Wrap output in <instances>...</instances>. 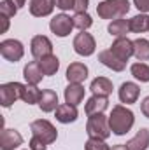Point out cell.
<instances>
[{
    "label": "cell",
    "mask_w": 149,
    "mask_h": 150,
    "mask_svg": "<svg viewBox=\"0 0 149 150\" xmlns=\"http://www.w3.org/2000/svg\"><path fill=\"white\" fill-rule=\"evenodd\" d=\"M133 122H135V117H133V112L130 108H126L123 105L112 107V112L109 115V127L114 134H117V136L126 134L132 129Z\"/></svg>",
    "instance_id": "obj_1"
},
{
    "label": "cell",
    "mask_w": 149,
    "mask_h": 150,
    "mask_svg": "<svg viewBox=\"0 0 149 150\" xmlns=\"http://www.w3.org/2000/svg\"><path fill=\"white\" fill-rule=\"evenodd\" d=\"M130 11V2L128 0H104L97 5V14L102 19H119L126 16Z\"/></svg>",
    "instance_id": "obj_2"
},
{
    "label": "cell",
    "mask_w": 149,
    "mask_h": 150,
    "mask_svg": "<svg viewBox=\"0 0 149 150\" xmlns=\"http://www.w3.org/2000/svg\"><path fill=\"white\" fill-rule=\"evenodd\" d=\"M86 133L90 138H100V140H107L111 136V127H109V119L104 113H97V115H90L88 122H86Z\"/></svg>",
    "instance_id": "obj_3"
},
{
    "label": "cell",
    "mask_w": 149,
    "mask_h": 150,
    "mask_svg": "<svg viewBox=\"0 0 149 150\" xmlns=\"http://www.w3.org/2000/svg\"><path fill=\"white\" fill-rule=\"evenodd\" d=\"M30 131H32V136H37L40 138L44 143H53V142H56V138H58V131H56V127L49 122V120H46V119H37V120H34L32 124H30Z\"/></svg>",
    "instance_id": "obj_4"
},
{
    "label": "cell",
    "mask_w": 149,
    "mask_h": 150,
    "mask_svg": "<svg viewBox=\"0 0 149 150\" xmlns=\"http://www.w3.org/2000/svg\"><path fill=\"white\" fill-rule=\"evenodd\" d=\"M25 84L21 82H7L0 86V103L4 108H9L16 100H21V93H23Z\"/></svg>",
    "instance_id": "obj_5"
},
{
    "label": "cell",
    "mask_w": 149,
    "mask_h": 150,
    "mask_svg": "<svg viewBox=\"0 0 149 150\" xmlns=\"http://www.w3.org/2000/svg\"><path fill=\"white\" fill-rule=\"evenodd\" d=\"M0 54L7 59V61H19L25 54V47L19 40L16 38H7V40H2L0 42Z\"/></svg>",
    "instance_id": "obj_6"
},
{
    "label": "cell",
    "mask_w": 149,
    "mask_h": 150,
    "mask_svg": "<svg viewBox=\"0 0 149 150\" xmlns=\"http://www.w3.org/2000/svg\"><path fill=\"white\" fill-rule=\"evenodd\" d=\"M49 28L56 37H67V35H70V32L74 28V19L67 14H56L51 19Z\"/></svg>",
    "instance_id": "obj_7"
},
{
    "label": "cell",
    "mask_w": 149,
    "mask_h": 150,
    "mask_svg": "<svg viewBox=\"0 0 149 150\" xmlns=\"http://www.w3.org/2000/svg\"><path fill=\"white\" fill-rule=\"evenodd\" d=\"M95 38L91 33H86V32H81L77 33L74 38V51L79 56H91L95 52Z\"/></svg>",
    "instance_id": "obj_8"
},
{
    "label": "cell",
    "mask_w": 149,
    "mask_h": 150,
    "mask_svg": "<svg viewBox=\"0 0 149 150\" xmlns=\"http://www.w3.org/2000/svg\"><path fill=\"white\" fill-rule=\"evenodd\" d=\"M30 52L35 59H40L44 56H49L53 54V44L51 40L44 35H35L30 42Z\"/></svg>",
    "instance_id": "obj_9"
},
{
    "label": "cell",
    "mask_w": 149,
    "mask_h": 150,
    "mask_svg": "<svg viewBox=\"0 0 149 150\" xmlns=\"http://www.w3.org/2000/svg\"><path fill=\"white\" fill-rule=\"evenodd\" d=\"M111 51L121 59V61H128L132 56H133V42L128 40L126 37H121V38H116L111 45Z\"/></svg>",
    "instance_id": "obj_10"
},
{
    "label": "cell",
    "mask_w": 149,
    "mask_h": 150,
    "mask_svg": "<svg viewBox=\"0 0 149 150\" xmlns=\"http://www.w3.org/2000/svg\"><path fill=\"white\" fill-rule=\"evenodd\" d=\"M23 145V136L14 129H2L0 134V149L2 150H14Z\"/></svg>",
    "instance_id": "obj_11"
},
{
    "label": "cell",
    "mask_w": 149,
    "mask_h": 150,
    "mask_svg": "<svg viewBox=\"0 0 149 150\" xmlns=\"http://www.w3.org/2000/svg\"><path fill=\"white\" fill-rule=\"evenodd\" d=\"M117 94H119L121 103L132 105V103L137 101V98H139V94H140V87H139L135 82H123L121 87H119V91H117Z\"/></svg>",
    "instance_id": "obj_12"
},
{
    "label": "cell",
    "mask_w": 149,
    "mask_h": 150,
    "mask_svg": "<svg viewBox=\"0 0 149 150\" xmlns=\"http://www.w3.org/2000/svg\"><path fill=\"white\" fill-rule=\"evenodd\" d=\"M98 61H100L102 65H105L107 68H111L112 72H123V70H125V67H126V63H125V61H121V59L112 52L111 49L102 51V52L98 54Z\"/></svg>",
    "instance_id": "obj_13"
},
{
    "label": "cell",
    "mask_w": 149,
    "mask_h": 150,
    "mask_svg": "<svg viewBox=\"0 0 149 150\" xmlns=\"http://www.w3.org/2000/svg\"><path fill=\"white\" fill-rule=\"evenodd\" d=\"M107 107H109V100H107V96H98V94H93V96L86 101L84 110H86L88 117H90V115L104 113L105 110H107Z\"/></svg>",
    "instance_id": "obj_14"
},
{
    "label": "cell",
    "mask_w": 149,
    "mask_h": 150,
    "mask_svg": "<svg viewBox=\"0 0 149 150\" xmlns=\"http://www.w3.org/2000/svg\"><path fill=\"white\" fill-rule=\"evenodd\" d=\"M88 77V67L84 63H70L67 68V80L69 84H81Z\"/></svg>",
    "instance_id": "obj_15"
},
{
    "label": "cell",
    "mask_w": 149,
    "mask_h": 150,
    "mask_svg": "<svg viewBox=\"0 0 149 150\" xmlns=\"http://www.w3.org/2000/svg\"><path fill=\"white\" fill-rule=\"evenodd\" d=\"M54 0H30V14L35 18L49 16L54 9Z\"/></svg>",
    "instance_id": "obj_16"
},
{
    "label": "cell",
    "mask_w": 149,
    "mask_h": 150,
    "mask_svg": "<svg viewBox=\"0 0 149 150\" xmlns=\"http://www.w3.org/2000/svg\"><path fill=\"white\" fill-rule=\"evenodd\" d=\"M77 108L74 105H69V103H62L58 105L56 108V120L62 122V124H70V122H75L77 120Z\"/></svg>",
    "instance_id": "obj_17"
},
{
    "label": "cell",
    "mask_w": 149,
    "mask_h": 150,
    "mask_svg": "<svg viewBox=\"0 0 149 150\" xmlns=\"http://www.w3.org/2000/svg\"><path fill=\"white\" fill-rule=\"evenodd\" d=\"M126 147L130 150H148L149 149V129L142 127L137 131V134L126 142Z\"/></svg>",
    "instance_id": "obj_18"
},
{
    "label": "cell",
    "mask_w": 149,
    "mask_h": 150,
    "mask_svg": "<svg viewBox=\"0 0 149 150\" xmlns=\"http://www.w3.org/2000/svg\"><path fill=\"white\" fill-rule=\"evenodd\" d=\"M84 91L86 89L81 84H69L65 87V103L77 107L82 101V98H84Z\"/></svg>",
    "instance_id": "obj_19"
},
{
    "label": "cell",
    "mask_w": 149,
    "mask_h": 150,
    "mask_svg": "<svg viewBox=\"0 0 149 150\" xmlns=\"http://www.w3.org/2000/svg\"><path fill=\"white\" fill-rule=\"evenodd\" d=\"M39 107H40L42 112L46 113L56 110L58 108V94L53 89H44L42 96H40V101H39Z\"/></svg>",
    "instance_id": "obj_20"
},
{
    "label": "cell",
    "mask_w": 149,
    "mask_h": 150,
    "mask_svg": "<svg viewBox=\"0 0 149 150\" xmlns=\"http://www.w3.org/2000/svg\"><path fill=\"white\" fill-rule=\"evenodd\" d=\"M23 77H25V80H27V84H32V86H37L39 82L42 80V70H40V67H39L37 61H30L27 67H25V70H23Z\"/></svg>",
    "instance_id": "obj_21"
},
{
    "label": "cell",
    "mask_w": 149,
    "mask_h": 150,
    "mask_svg": "<svg viewBox=\"0 0 149 150\" xmlns=\"http://www.w3.org/2000/svg\"><path fill=\"white\" fill-rule=\"evenodd\" d=\"M90 89H91L93 94H98V96H109L114 87H112V82L107 79V77H97V79H93Z\"/></svg>",
    "instance_id": "obj_22"
},
{
    "label": "cell",
    "mask_w": 149,
    "mask_h": 150,
    "mask_svg": "<svg viewBox=\"0 0 149 150\" xmlns=\"http://www.w3.org/2000/svg\"><path fill=\"white\" fill-rule=\"evenodd\" d=\"M37 63H39V67H40V70H42L44 75H54L58 72V68H60V59L54 54H49V56L40 58V59H37Z\"/></svg>",
    "instance_id": "obj_23"
},
{
    "label": "cell",
    "mask_w": 149,
    "mask_h": 150,
    "mask_svg": "<svg viewBox=\"0 0 149 150\" xmlns=\"http://www.w3.org/2000/svg\"><path fill=\"white\" fill-rule=\"evenodd\" d=\"M109 33L114 35L116 38H121V37H126L128 35V32H130V19H123V18H119V19H114L111 25H109Z\"/></svg>",
    "instance_id": "obj_24"
},
{
    "label": "cell",
    "mask_w": 149,
    "mask_h": 150,
    "mask_svg": "<svg viewBox=\"0 0 149 150\" xmlns=\"http://www.w3.org/2000/svg\"><path fill=\"white\" fill-rule=\"evenodd\" d=\"M130 32L133 33H144L149 32V16L148 14H137L130 19Z\"/></svg>",
    "instance_id": "obj_25"
},
{
    "label": "cell",
    "mask_w": 149,
    "mask_h": 150,
    "mask_svg": "<svg viewBox=\"0 0 149 150\" xmlns=\"http://www.w3.org/2000/svg\"><path fill=\"white\" fill-rule=\"evenodd\" d=\"M40 96H42V91L39 89L37 86H32V84H27L23 87V93H21V100L28 105H34L40 101Z\"/></svg>",
    "instance_id": "obj_26"
},
{
    "label": "cell",
    "mask_w": 149,
    "mask_h": 150,
    "mask_svg": "<svg viewBox=\"0 0 149 150\" xmlns=\"http://www.w3.org/2000/svg\"><path fill=\"white\" fill-rule=\"evenodd\" d=\"M133 56L139 61H148L149 59V40H146V38L133 40Z\"/></svg>",
    "instance_id": "obj_27"
},
{
    "label": "cell",
    "mask_w": 149,
    "mask_h": 150,
    "mask_svg": "<svg viewBox=\"0 0 149 150\" xmlns=\"http://www.w3.org/2000/svg\"><path fill=\"white\" fill-rule=\"evenodd\" d=\"M130 70H132V75L137 80L149 82V65H146V63H133Z\"/></svg>",
    "instance_id": "obj_28"
},
{
    "label": "cell",
    "mask_w": 149,
    "mask_h": 150,
    "mask_svg": "<svg viewBox=\"0 0 149 150\" xmlns=\"http://www.w3.org/2000/svg\"><path fill=\"white\" fill-rule=\"evenodd\" d=\"M72 19H74V26L79 28L81 32H86L93 25V19H91V16L88 12H79V14H75Z\"/></svg>",
    "instance_id": "obj_29"
},
{
    "label": "cell",
    "mask_w": 149,
    "mask_h": 150,
    "mask_svg": "<svg viewBox=\"0 0 149 150\" xmlns=\"http://www.w3.org/2000/svg\"><path fill=\"white\" fill-rule=\"evenodd\" d=\"M16 12H18V7L12 0H2L0 2V14L2 16L12 18V16H16Z\"/></svg>",
    "instance_id": "obj_30"
},
{
    "label": "cell",
    "mask_w": 149,
    "mask_h": 150,
    "mask_svg": "<svg viewBox=\"0 0 149 150\" xmlns=\"http://www.w3.org/2000/svg\"><path fill=\"white\" fill-rule=\"evenodd\" d=\"M84 150H111V149H109V145L104 140H100V138H90L86 142V145H84Z\"/></svg>",
    "instance_id": "obj_31"
},
{
    "label": "cell",
    "mask_w": 149,
    "mask_h": 150,
    "mask_svg": "<svg viewBox=\"0 0 149 150\" xmlns=\"http://www.w3.org/2000/svg\"><path fill=\"white\" fill-rule=\"evenodd\" d=\"M47 143H44L40 138H37V136H32V140H30V143H28V147H30V150H46L47 147H46Z\"/></svg>",
    "instance_id": "obj_32"
},
{
    "label": "cell",
    "mask_w": 149,
    "mask_h": 150,
    "mask_svg": "<svg viewBox=\"0 0 149 150\" xmlns=\"http://www.w3.org/2000/svg\"><path fill=\"white\" fill-rule=\"evenodd\" d=\"M56 7L62 9V11H70L74 9V0H54Z\"/></svg>",
    "instance_id": "obj_33"
},
{
    "label": "cell",
    "mask_w": 149,
    "mask_h": 150,
    "mask_svg": "<svg viewBox=\"0 0 149 150\" xmlns=\"http://www.w3.org/2000/svg\"><path fill=\"white\" fill-rule=\"evenodd\" d=\"M86 9H88V0H74L75 14H79V12H86Z\"/></svg>",
    "instance_id": "obj_34"
},
{
    "label": "cell",
    "mask_w": 149,
    "mask_h": 150,
    "mask_svg": "<svg viewBox=\"0 0 149 150\" xmlns=\"http://www.w3.org/2000/svg\"><path fill=\"white\" fill-rule=\"evenodd\" d=\"M133 5H135L142 14L149 12V0H133Z\"/></svg>",
    "instance_id": "obj_35"
},
{
    "label": "cell",
    "mask_w": 149,
    "mask_h": 150,
    "mask_svg": "<svg viewBox=\"0 0 149 150\" xmlns=\"http://www.w3.org/2000/svg\"><path fill=\"white\" fill-rule=\"evenodd\" d=\"M140 110H142V113L149 119V96L144 98V101H142V105H140Z\"/></svg>",
    "instance_id": "obj_36"
},
{
    "label": "cell",
    "mask_w": 149,
    "mask_h": 150,
    "mask_svg": "<svg viewBox=\"0 0 149 150\" xmlns=\"http://www.w3.org/2000/svg\"><path fill=\"white\" fill-rule=\"evenodd\" d=\"M0 16H2V14H0ZM7 30H9V18H7V16H2V30H0V32L5 33Z\"/></svg>",
    "instance_id": "obj_37"
},
{
    "label": "cell",
    "mask_w": 149,
    "mask_h": 150,
    "mask_svg": "<svg viewBox=\"0 0 149 150\" xmlns=\"http://www.w3.org/2000/svg\"><path fill=\"white\" fill-rule=\"evenodd\" d=\"M111 150H130V149H128L126 143H125V145H116V147H112Z\"/></svg>",
    "instance_id": "obj_38"
},
{
    "label": "cell",
    "mask_w": 149,
    "mask_h": 150,
    "mask_svg": "<svg viewBox=\"0 0 149 150\" xmlns=\"http://www.w3.org/2000/svg\"><path fill=\"white\" fill-rule=\"evenodd\" d=\"M12 2L16 4V7H18V9H21V7L25 5V2H27V0H12Z\"/></svg>",
    "instance_id": "obj_39"
}]
</instances>
